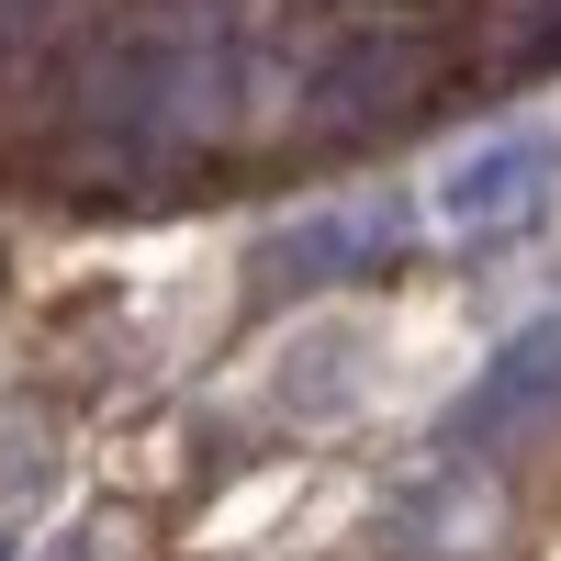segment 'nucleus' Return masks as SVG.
Here are the masks:
<instances>
[{"label": "nucleus", "mask_w": 561, "mask_h": 561, "mask_svg": "<svg viewBox=\"0 0 561 561\" xmlns=\"http://www.w3.org/2000/svg\"><path fill=\"white\" fill-rule=\"evenodd\" d=\"M550 192H561V135L550 124H505V135H483L472 158H449L438 225L460 248H494V237H528V225L550 214Z\"/></svg>", "instance_id": "f257e3e1"}, {"label": "nucleus", "mask_w": 561, "mask_h": 561, "mask_svg": "<svg viewBox=\"0 0 561 561\" xmlns=\"http://www.w3.org/2000/svg\"><path fill=\"white\" fill-rule=\"evenodd\" d=\"M449 79V57H438V34H359L337 68L314 79V135H382V124H404V113H427V90Z\"/></svg>", "instance_id": "f03ea898"}, {"label": "nucleus", "mask_w": 561, "mask_h": 561, "mask_svg": "<svg viewBox=\"0 0 561 561\" xmlns=\"http://www.w3.org/2000/svg\"><path fill=\"white\" fill-rule=\"evenodd\" d=\"M415 237V214L404 203H325L304 225H280V237H259V293H314V280H359V270H382L393 248Z\"/></svg>", "instance_id": "7ed1b4c3"}, {"label": "nucleus", "mask_w": 561, "mask_h": 561, "mask_svg": "<svg viewBox=\"0 0 561 561\" xmlns=\"http://www.w3.org/2000/svg\"><path fill=\"white\" fill-rule=\"evenodd\" d=\"M550 393H561V314H539L528 337H505V348H494V370L449 404V438L472 449V438H494V427H517V415H539Z\"/></svg>", "instance_id": "20e7f679"}, {"label": "nucleus", "mask_w": 561, "mask_h": 561, "mask_svg": "<svg viewBox=\"0 0 561 561\" xmlns=\"http://www.w3.org/2000/svg\"><path fill=\"white\" fill-rule=\"evenodd\" d=\"M517 57H561V0H528V23H517Z\"/></svg>", "instance_id": "39448f33"}, {"label": "nucleus", "mask_w": 561, "mask_h": 561, "mask_svg": "<svg viewBox=\"0 0 561 561\" xmlns=\"http://www.w3.org/2000/svg\"><path fill=\"white\" fill-rule=\"evenodd\" d=\"M0 561H12V550H0Z\"/></svg>", "instance_id": "423d86ee"}]
</instances>
